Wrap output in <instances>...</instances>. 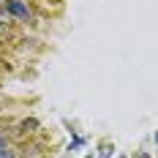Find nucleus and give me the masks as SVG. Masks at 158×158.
<instances>
[{
  "label": "nucleus",
  "instance_id": "obj_1",
  "mask_svg": "<svg viewBox=\"0 0 158 158\" xmlns=\"http://www.w3.org/2000/svg\"><path fill=\"white\" fill-rule=\"evenodd\" d=\"M6 11H8L11 16H16L19 22H27V19H30V8H27V6H25L22 0H8Z\"/></svg>",
  "mask_w": 158,
  "mask_h": 158
},
{
  "label": "nucleus",
  "instance_id": "obj_2",
  "mask_svg": "<svg viewBox=\"0 0 158 158\" xmlns=\"http://www.w3.org/2000/svg\"><path fill=\"white\" fill-rule=\"evenodd\" d=\"M98 158H112V144H104L101 153H98Z\"/></svg>",
  "mask_w": 158,
  "mask_h": 158
},
{
  "label": "nucleus",
  "instance_id": "obj_3",
  "mask_svg": "<svg viewBox=\"0 0 158 158\" xmlns=\"http://www.w3.org/2000/svg\"><path fill=\"white\" fill-rule=\"evenodd\" d=\"M0 158H14V153H11V147H3V150H0Z\"/></svg>",
  "mask_w": 158,
  "mask_h": 158
},
{
  "label": "nucleus",
  "instance_id": "obj_4",
  "mask_svg": "<svg viewBox=\"0 0 158 158\" xmlns=\"http://www.w3.org/2000/svg\"><path fill=\"white\" fill-rule=\"evenodd\" d=\"M6 14H8V11H3V8H0V25H6Z\"/></svg>",
  "mask_w": 158,
  "mask_h": 158
},
{
  "label": "nucleus",
  "instance_id": "obj_5",
  "mask_svg": "<svg viewBox=\"0 0 158 158\" xmlns=\"http://www.w3.org/2000/svg\"><path fill=\"white\" fill-rule=\"evenodd\" d=\"M3 147H8V144H6V142H3V139H0V150H3Z\"/></svg>",
  "mask_w": 158,
  "mask_h": 158
},
{
  "label": "nucleus",
  "instance_id": "obj_6",
  "mask_svg": "<svg viewBox=\"0 0 158 158\" xmlns=\"http://www.w3.org/2000/svg\"><path fill=\"white\" fill-rule=\"evenodd\" d=\"M156 142H158V131H156Z\"/></svg>",
  "mask_w": 158,
  "mask_h": 158
},
{
  "label": "nucleus",
  "instance_id": "obj_7",
  "mask_svg": "<svg viewBox=\"0 0 158 158\" xmlns=\"http://www.w3.org/2000/svg\"><path fill=\"white\" fill-rule=\"evenodd\" d=\"M85 158H93V156H85Z\"/></svg>",
  "mask_w": 158,
  "mask_h": 158
},
{
  "label": "nucleus",
  "instance_id": "obj_8",
  "mask_svg": "<svg viewBox=\"0 0 158 158\" xmlns=\"http://www.w3.org/2000/svg\"><path fill=\"white\" fill-rule=\"evenodd\" d=\"M139 158H147V156H139Z\"/></svg>",
  "mask_w": 158,
  "mask_h": 158
}]
</instances>
